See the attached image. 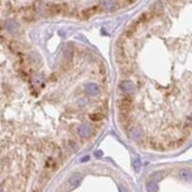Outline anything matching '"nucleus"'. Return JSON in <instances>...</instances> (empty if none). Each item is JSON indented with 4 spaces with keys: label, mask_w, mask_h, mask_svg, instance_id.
I'll use <instances>...</instances> for the list:
<instances>
[{
    "label": "nucleus",
    "mask_w": 192,
    "mask_h": 192,
    "mask_svg": "<svg viewBox=\"0 0 192 192\" xmlns=\"http://www.w3.org/2000/svg\"><path fill=\"white\" fill-rule=\"evenodd\" d=\"M78 132L84 138H90L92 136V128L90 127L88 125H82L80 127L78 128Z\"/></svg>",
    "instance_id": "obj_1"
},
{
    "label": "nucleus",
    "mask_w": 192,
    "mask_h": 192,
    "mask_svg": "<svg viewBox=\"0 0 192 192\" xmlns=\"http://www.w3.org/2000/svg\"><path fill=\"white\" fill-rule=\"evenodd\" d=\"M82 178H83V176L80 175V173H73V175L70 177L69 183H70L72 186H78V185L80 184V181H82Z\"/></svg>",
    "instance_id": "obj_2"
},
{
    "label": "nucleus",
    "mask_w": 192,
    "mask_h": 192,
    "mask_svg": "<svg viewBox=\"0 0 192 192\" xmlns=\"http://www.w3.org/2000/svg\"><path fill=\"white\" fill-rule=\"evenodd\" d=\"M179 177L184 181H191L192 179V170L190 169H181L179 171Z\"/></svg>",
    "instance_id": "obj_3"
},
{
    "label": "nucleus",
    "mask_w": 192,
    "mask_h": 192,
    "mask_svg": "<svg viewBox=\"0 0 192 192\" xmlns=\"http://www.w3.org/2000/svg\"><path fill=\"white\" fill-rule=\"evenodd\" d=\"M57 166H58V163H57V160H56V158H48L46 160V164H45V167L46 170H50V171H54V170L57 169Z\"/></svg>",
    "instance_id": "obj_4"
},
{
    "label": "nucleus",
    "mask_w": 192,
    "mask_h": 192,
    "mask_svg": "<svg viewBox=\"0 0 192 192\" xmlns=\"http://www.w3.org/2000/svg\"><path fill=\"white\" fill-rule=\"evenodd\" d=\"M105 117V113L104 112H101L100 110L96 111V112H93L92 114H90V118H91V120L94 123L97 122H100V120H103Z\"/></svg>",
    "instance_id": "obj_5"
},
{
    "label": "nucleus",
    "mask_w": 192,
    "mask_h": 192,
    "mask_svg": "<svg viewBox=\"0 0 192 192\" xmlns=\"http://www.w3.org/2000/svg\"><path fill=\"white\" fill-rule=\"evenodd\" d=\"M146 187H147V191L149 192H156L157 191V184H156V181H149V183H147V185H146Z\"/></svg>",
    "instance_id": "obj_6"
},
{
    "label": "nucleus",
    "mask_w": 192,
    "mask_h": 192,
    "mask_svg": "<svg viewBox=\"0 0 192 192\" xmlns=\"http://www.w3.org/2000/svg\"><path fill=\"white\" fill-rule=\"evenodd\" d=\"M0 192H4V191H2V190H1V189H0Z\"/></svg>",
    "instance_id": "obj_7"
}]
</instances>
